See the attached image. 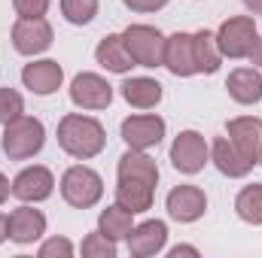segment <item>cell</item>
<instances>
[{"label":"cell","mask_w":262,"mask_h":258,"mask_svg":"<svg viewBox=\"0 0 262 258\" xmlns=\"http://www.w3.org/2000/svg\"><path fill=\"white\" fill-rule=\"evenodd\" d=\"M61 197L76 210H92L101 197H104V179L98 170L85 167V164H73L61 173Z\"/></svg>","instance_id":"4"},{"label":"cell","mask_w":262,"mask_h":258,"mask_svg":"<svg viewBox=\"0 0 262 258\" xmlns=\"http://www.w3.org/2000/svg\"><path fill=\"white\" fill-rule=\"evenodd\" d=\"M192 46H195V67L198 73H216L223 64V52L216 46V34L210 31H195L192 34Z\"/></svg>","instance_id":"23"},{"label":"cell","mask_w":262,"mask_h":258,"mask_svg":"<svg viewBox=\"0 0 262 258\" xmlns=\"http://www.w3.org/2000/svg\"><path fill=\"white\" fill-rule=\"evenodd\" d=\"M226 137L247 155L253 167L262 164V119L256 116H238L226 125Z\"/></svg>","instance_id":"15"},{"label":"cell","mask_w":262,"mask_h":258,"mask_svg":"<svg viewBox=\"0 0 262 258\" xmlns=\"http://www.w3.org/2000/svg\"><path fill=\"white\" fill-rule=\"evenodd\" d=\"M122 140L128 149H152L165 140V119L156 113H143V116H128L122 122Z\"/></svg>","instance_id":"12"},{"label":"cell","mask_w":262,"mask_h":258,"mask_svg":"<svg viewBox=\"0 0 262 258\" xmlns=\"http://www.w3.org/2000/svg\"><path fill=\"white\" fill-rule=\"evenodd\" d=\"M250 12H256V15H262V0H241Z\"/></svg>","instance_id":"34"},{"label":"cell","mask_w":262,"mask_h":258,"mask_svg":"<svg viewBox=\"0 0 262 258\" xmlns=\"http://www.w3.org/2000/svg\"><path fill=\"white\" fill-rule=\"evenodd\" d=\"M119 88H122L125 104L134 107V110H156L162 104V94H165L162 91V82L152 79V76H131Z\"/></svg>","instance_id":"20"},{"label":"cell","mask_w":262,"mask_h":258,"mask_svg":"<svg viewBox=\"0 0 262 258\" xmlns=\"http://www.w3.org/2000/svg\"><path fill=\"white\" fill-rule=\"evenodd\" d=\"M3 240H9V234H6V216L0 213V243H3Z\"/></svg>","instance_id":"35"},{"label":"cell","mask_w":262,"mask_h":258,"mask_svg":"<svg viewBox=\"0 0 262 258\" xmlns=\"http://www.w3.org/2000/svg\"><path fill=\"white\" fill-rule=\"evenodd\" d=\"M55 40V31L52 24L43 18H18L12 24V49L25 58H34V55H43Z\"/></svg>","instance_id":"8"},{"label":"cell","mask_w":262,"mask_h":258,"mask_svg":"<svg viewBox=\"0 0 262 258\" xmlns=\"http://www.w3.org/2000/svg\"><path fill=\"white\" fill-rule=\"evenodd\" d=\"M18 116H25V97L15 88H0V125H9Z\"/></svg>","instance_id":"27"},{"label":"cell","mask_w":262,"mask_h":258,"mask_svg":"<svg viewBox=\"0 0 262 258\" xmlns=\"http://www.w3.org/2000/svg\"><path fill=\"white\" fill-rule=\"evenodd\" d=\"M226 91L235 104L253 107L262 100V70L256 67H235L226 79Z\"/></svg>","instance_id":"19"},{"label":"cell","mask_w":262,"mask_h":258,"mask_svg":"<svg viewBox=\"0 0 262 258\" xmlns=\"http://www.w3.org/2000/svg\"><path fill=\"white\" fill-rule=\"evenodd\" d=\"M9 194H12V183H9V179H6V176L0 173V207H3L6 200H9Z\"/></svg>","instance_id":"31"},{"label":"cell","mask_w":262,"mask_h":258,"mask_svg":"<svg viewBox=\"0 0 262 258\" xmlns=\"http://www.w3.org/2000/svg\"><path fill=\"white\" fill-rule=\"evenodd\" d=\"M70 100L79 110H107L113 104V85L101 73H79L70 82Z\"/></svg>","instance_id":"9"},{"label":"cell","mask_w":262,"mask_h":258,"mask_svg":"<svg viewBox=\"0 0 262 258\" xmlns=\"http://www.w3.org/2000/svg\"><path fill=\"white\" fill-rule=\"evenodd\" d=\"M79 252L85 258H116V240L104 237L101 231H92V234H85Z\"/></svg>","instance_id":"26"},{"label":"cell","mask_w":262,"mask_h":258,"mask_svg":"<svg viewBox=\"0 0 262 258\" xmlns=\"http://www.w3.org/2000/svg\"><path fill=\"white\" fill-rule=\"evenodd\" d=\"M235 213L247 225H262V183L244 186L235 197Z\"/></svg>","instance_id":"24"},{"label":"cell","mask_w":262,"mask_h":258,"mask_svg":"<svg viewBox=\"0 0 262 258\" xmlns=\"http://www.w3.org/2000/svg\"><path fill=\"white\" fill-rule=\"evenodd\" d=\"M125 6H128L131 12H159V9H165L171 0H122Z\"/></svg>","instance_id":"30"},{"label":"cell","mask_w":262,"mask_h":258,"mask_svg":"<svg viewBox=\"0 0 262 258\" xmlns=\"http://www.w3.org/2000/svg\"><path fill=\"white\" fill-rule=\"evenodd\" d=\"M73 252H76V249H73V243H70L67 237H49V240H43L40 249H37L40 258H70Z\"/></svg>","instance_id":"28"},{"label":"cell","mask_w":262,"mask_h":258,"mask_svg":"<svg viewBox=\"0 0 262 258\" xmlns=\"http://www.w3.org/2000/svg\"><path fill=\"white\" fill-rule=\"evenodd\" d=\"M125 243H128V252L134 258L159 255L165 249V243H168V225L162 219H146V222H140V225L131 228Z\"/></svg>","instance_id":"16"},{"label":"cell","mask_w":262,"mask_h":258,"mask_svg":"<svg viewBox=\"0 0 262 258\" xmlns=\"http://www.w3.org/2000/svg\"><path fill=\"white\" fill-rule=\"evenodd\" d=\"M159 164L143 149H128L116 164V203L137 213H146L156 200Z\"/></svg>","instance_id":"1"},{"label":"cell","mask_w":262,"mask_h":258,"mask_svg":"<svg viewBox=\"0 0 262 258\" xmlns=\"http://www.w3.org/2000/svg\"><path fill=\"white\" fill-rule=\"evenodd\" d=\"M256 40H259V31H256L253 15H232L216 31V46H220L223 58H235V61L250 58Z\"/></svg>","instance_id":"6"},{"label":"cell","mask_w":262,"mask_h":258,"mask_svg":"<svg viewBox=\"0 0 262 258\" xmlns=\"http://www.w3.org/2000/svg\"><path fill=\"white\" fill-rule=\"evenodd\" d=\"M58 146L64 149L70 158L76 161H89L95 155L104 152L107 146V131L95 116H82V113H67L58 122Z\"/></svg>","instance_id":"2"},{"label":"cell","mask_w":262,"mask_h":258,"mask_svg":"<svg viewBox=\"0 0 262 258\" xmlns=\"http://www.w3.org/2000/svg\"><path fill=\"white\" fill-rule=\"evenodd\" d=\"M55 192V176L49 167L43 164H34V167H25L15 179H12V197H18L21 203H40V200H49Z\"/></svg>","instance_id":"10"},{"label":"cell","mask_w":262,"mask_h":258,"mask_svg":"<svg viewBox=\"0 0 262 258\" xmlns=\"http://www.w3.org/2000/svg\"><path fill=\"white\" fill-rule=\"evenodd\" d=\"M52 0H12V9L18 18H43L49 12Z\"/></svg>","instance_id":"29"},{"label":"cell","mask_w":262,"mask_h":258,"mask_svg":"<svg viewBox=\"0 0 262 258\" xmlns=\"http://www.w3.org/2000/svg\"><path fill=\"white\" fill-rule=\"evenodd\" d=\"M6 234L12 243L18 246H28V243H37L43 234H46V216L40 210H34L31 203H21L15 207L9 216H6Z\"/></svg>","instance_id":"13"},{"label":"cell","mask_w":262,"mask_h":258,"mask_svg":"<svg viewBox=\"0 0 262 258\" xmlns=\"http://www.w3.org/2000/svg\"><path fill=\"white\" fill-rule=\"evenodd\" d=\"M98 0H61V15H64L70 24H89V21H95V15H98Z\"/></svg>","instance_id":"25"},{"label":"cell","mask_w":262,"mask_h":258,"mask_svg":"<svg viewBox=\"0 0 262 258\" xmlns=\"http://www.w3.org/2000/svg\"><path fill=\"white\" fill-rule=\"evenodd\" d=\"M210 161V146L204 140V134L198 131H180L171 143V164L177 173L195 176L204 170V164Z\"/></svg>","instance_id":"7"},{"label":"cell","mask_w":262,"mask_h":258,"mask_svg":"<svg viewBox=\"0 0 262 258\" xmlns=\"http://www.w3.org/2000/svg\"><path fill=\"white\" fill-rule=\"evenodd\" d=\"M46 146V128L34 116H18L9 125H3V152L12 161H28L40 155Z\"/></svg>","instance_id":"3"},{"label":"cell","mask_w":262,"mask_h":258,"mask_svg":"<svg viewBox=\"0 0 262 258\" xmlns=\"http://www.w3.org/2000/svg\"><path fill=\"white\" fill-rule=\"evenodd\" d=\"M95 61L104 67V70H110V73H131V67L134 64V58H131L128 46H125V40H122V34H107L101 43H98V49H95Z\"/></svg>","instance_id":"21"},{"label":"cell","mask_w":262,"mask_h":258,"mask_svg":"<svg viewBox=\"0 0 262 258\" xmlns=\"http://www.w3.org/2000/svg\"><path fill=\"white\" fill-rule=\"evenodd\" d=\"M174 76H195L198 67H195V46H192V34L186 31H177L165 40V64Z\"/></svg>","instance_id":"17"},{"label":"cell","mask_w":262,"mask_h":258,"mask_svg":"<svg viewBox=\"0 0 262 258\" xmlns=\"http://www.w3.org/2000/svg\"><path fill=\"white\" fill-rule=\"evenodd\" d=\"M250 61H253L256 70H262V37L256 40V46H253V52H250Z\"/></svg>","instance_id":"32"},{"label":"cell","mask_w":262,"mask_h":258,"mask_svg":"<svg viewBox=\"0 0 262 258\" xmlns=\"http://www.w3.org/2000/svg\"><path fill=\"white\" fill-rule=\"evenodd\" d=\"M171 258H180V255H198V249L195 246H174L171 252H168Z\"/></svg>","instance_id":"33"},{"label":"cell","mask_w":262,"mask_h":258,"mask_svg":"<svg viewBox=\"0 0 262 258\" xmlns=\"http://www.w3.org/2000/svg\"><path fill=\"white\" fill-rule=\"evenodd\" d=\"M131 228H134V213L125 210V207H119V203H113V207L101 210V216H98V231H101L104 237L116 240V243L128 237Z\"/></svg>","instance_id":"22"},{"label":"cell","mask_w":262,"mask_h":258,"mask_svg":"<svg viewBox=\"0 0 262 258\" xmlns=\"http://www.w3.org/2000/svg\"><path fill=\"white\" fill-rule=\"evenodd\" d=\"M165 210L180 225L198 222L207 213V194L201 192L198 186H177V189H171L168 197H165Z\"/></svg>","instance_id":"11"},{"label":"cell","mask_w":262,"mask_h":258,"mask_svg":"<svg viewBox=\"0 0 262 258\" xmlns=\"http://www.w3.org/2000/svg\"><path fill=\"white\" fill-rule=\"evenodd\" d=\"M122 40H125V46H128L137 67L156 70V67L165 64V40L168 37L159 28H152V24H128L122 31Z\"/></svg>","instance_id":"5"},{"label":"cell","mask_w":262,"mask_h":258,"mask_svg":"<svg viewBox=\"0 0 262 258\" xmlns=\"http://www.w3.org/2000/svg\"><path fill=\"white\" fill-rule=\"evenodd\" d=\"M21 82L31 94H40V97H49L55 94L61 85H64V67L52 58H40V61H31L21 70Z\"/></svg>","instance_id":"14"},{"label":"cell","mask_w":262,"mask_h":258,"mask_svg":"<svg viewBox=\"0 0 262 258\" xmlns=\"http://www.w3.org/2000/svg\"><path fill=\"white\" fill-rule=\"evenodd\" d=\"M210 161H213L216 170H220L223 176H229V179H244V176L253 170V164L247 161V155H244L229 137H216V140H213V146H210Z\"/></svg>","instance_id":"18"}]
</instances>
